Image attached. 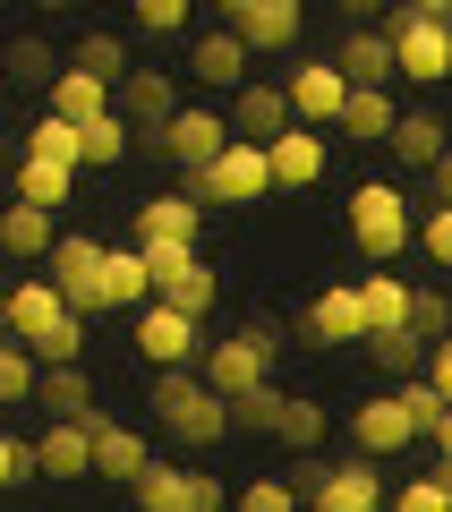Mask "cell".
<instances>
[{"mask_svg": "<svg viewBox=\"0 0 452 512\" xmlns=\"http://www.w3.org/2000/svg\"><path fill=\"white\" fill-rule=\"evenodd\" d=\"M0 325H9V342H18L35 367H77V350H86V325L60 308V291L43 274H26V282L0 291Z\"/></svg>", "mask_w": 452, "mask_h": 512, "instance_id": "cell-1", "label": "cell"}, {"mask_svg": "<svg viewBox=\"0 0 452 512\" xmlns=\"http://www.w3.org/2000/svg\"><path fill=\"white\" fill-rule=\"evenodd\" d=\"M273 359H282V333L273 325H239V333H222V342H205L197 384L214 393V402H239V393H256V384H273Z\"/></svg>", "mask_w": 452, "mask_h": 512, "instance_id": "cell-2", "label": "cell"}, {"mask_svg": "<svg viewBox=\"0 0 452 512\" xmlns=\"http://www.w3.org/2000/svg\"><path fill=\"white\" fill-rule=\"evenodd\" d=\"M384 52H393V77H410V86H444L452 77V26L427 18L418 0H401V9H384Z\"/></svg>", "mask_w": 452, "mask_h": 512, "instance_id": "cell-3", "label": "cell"}, {"mask_svg": "<svg viewBox=\"0 0 452 512\" xmlns=\"http://www.w3.org/2000/svg\"><path fill=\"white\" fill-rule=\"evenodd\" d=\"M154 419H163V436L171 444H222L231 436V410L214 402V393H205L197 384V367H171V376H154Z\"/></svg>", "mask_w": 452, "mask_h": 512, "instance_id": "cell-4", "label": "cell"}, {"mask_svg": "<svg viewBox=\"0 0 452 512\" xmlns=\"http://www.w3.org/2000/svg\"><path fill=\"white\" fill-rule=\"evenodd\" d=\"M290 487H299V504L308 512H384V478L376 461H299L290 470Z\"/></svg>", "mask_w": 452, "mask_h": 512, "instance_id": "cell-5", "label": "cell"}, {"mask_svg": "<svg viewBox=\"0 0 452 512\" xmlns=\"http://www.w3.org/2000/svg\"><path fill=\"white\" fill-rule=\"evenodd\" d=\"M350 239H359L367 265H393V256L410 248V197H401L393 180H359L350 188Z\"/></svg>", "mask_w": 452, "mask_h": 512, "instance_id": "cell-6", "label": "cell"}, {"mask_svg": "<svg viewBox=\"0 0 452 512\" xmlns=\"http://www.w3.org/2000/svg\"><path fill=\"white\" fill-rule=\"evenodd\" d=\"M180 197L197 205V214H205V205H256V197H273L265 146H239V137H231V146H222L205 171H188V188H180Z\"/></svg>", "mask_w": 452, "mask_h": 512, "instance_id": "cell-7", "label": "cell"}, {"mask_svg": "<svg viewBox=\"0 0 452 512\" xmlns=\"http://www.w3.org/2000/svg\"><path fill=\"white\" fill-rule=\"evenodd\" d=\"M43 282L60 291V308L86 325V316H103V239H86V231H69V239H52V256H43Z\"/></svg>", "mask_w": 452, "mask_h": 512, "instance_id": "cell-8", "label": "cell"}, {"mask_svg": "<svg viewBox=\"0 0 452 512\" xmlns=\"http://www.w3.org/2000/svg\"><path fill=\"white\" fill-rule=\"evenodd\" d=\"M171 111H180V86H171V69H128L120 86H111V120L128 128V137H163L171 128Z\"/></svg>", "mask_w": 452, "mask_h": 512, "instance_id": "cell-9", "label": "cell"}, {"mask_svg": "<svg viewBox=\"0 0 452 512\" xmlns=\"http://www.w3.org/2000/svg\"><path fill=\"white\" fill-rule=\"evenodd\" d=\"M137 512H222V478L188 470V461H145Z\"/></svg>", "mask_w": 452, "mask_h": 512, "instance_id": "cell-10", "label": "cell"}, {"mask_svg": "<svg viewBox=\"0 0 452 512\" xmlns=\"http://www.w3.org/2000/svg\"><path fill=\"white\" fill-rule=\"evenodd\" d=\"M282 103H290V128H316V137H325V128L342 120L350 86H342V69H333V60H299V69L282 77Z\"/></svg>", "mask_w": 452, "mask_h": 512, "instance_id": "cell-11", "label": "cell"}, {"mask_svg": "<svg viewBox=\"0 0 452 512\" xmlns=\"http://www.w3.org/2000/svg\"><path fill=\"white\" fill-rule=\"evenodd\" d=\"M222 35L239 43V52H290V43L308 35V9L299 0H231V26Z\"/></svg>", "mask_w": 452, "mask_h": 512, "instance_id": "cell-12", "label": "cell"}, {"mask_svg": "<svg viewBox=\"0 0 452 512\" xmlns=\"http://www.w3.org/2000/svg\"><path fill=\"white\" fill-rule=\"evenodd\" d=\"M154 146H163V154H171L180 171H205V163H214L222 146H231V120H222L214 103H180V111H171V128L154 137Z\"/></svg>", "mask_w": 452, "mask_h": 512, "instance_id": "cell-13", "label": "cell"}, {"mask_svg": "<svg viewBox=\"0 0 452 512\" xmlns=\"http://www.w3.org/2000/svg\"><path fill=\"white\" fill-rule=\"evenodd\" d=\"M77 427H86V444H94V478H120V487H137V478H145V461H154V453H145L137 427H120L111 410H86Z\"/></svg>", "mask_w": 452, "mask_h": 512, "instance_id": "cell-14", "label": "cell"}, {"mask_svg": "<svg viewBox=\"0 0 452 512\" xmlns=\"http://www.w3.org/2000/svg\"><path fill=\"white\" fill-rule=\"evenodd\" d=\"M222 120H231V137H239V146H273V137L290 128L282 77H248V86L231 94V111H222Z\"/></svg>", "mask_w": 452, "mask_h": 512, "instance_id": "cell-15", "label": "cell"}, {"mask_svg": "<svg viewBox=\"0 0 452 512\" xmlns=\"http://www.w3.org/2000/svg\"><path fill=\"white\" fill-rule=\"evenodd\" d=\"M350 436H359V461H384V453H410L418 427H410V402L401 393H376V402L350 410Z\"/></svg>", "mask_w": 452, "mask_h": 512, "instance_id": "cell-16", "label": "cell"}, {"mask_svg": "<svg viewBox=\"0 0 452 512\" xmlns=\"http://www.w3.org/2000/svg\"><path fill=\"white\" fill-rule=\"evenodd\" d=\"M137 350L171 376V367H188V359L205 350V325H188V316H171V308H154V299H145V308H137Z\"/></svg>", "mask_w": 452, "mask_h": 512, "instance_id": "cell-17", "label": "cell"}, {"mask_svg": "<svg viewBox=\"0 0 452 512\" xmlns=\"http://www.w3.org/2000/svg\"><path fill=\"white\" fill-rule=\"evenodd\" d=\"M308 342L342 350V342H367V308H359V282H333V291L308 299Z\"/></svg>", "mask_w": 452, "mask_h": 512, "instance_id": "cell-18", "label": "cell"}, {"mask_svg": "<svg viewBox=\"0 0 452 512\" xmlns=\"http://www.w3.org/2000/svg\"><path fill=\"white\" fill-rule=\"evenodd\" d=\"M197 231H205V214L180 197V188L137 205V248H197Z\"/></svg>", "mask_w": 452, "mask_h": 512, "instance_id": "cell-19", "label": "cell"}, {"mask_svg": "<svg viewBox=\"0 0 452 512\" xmlns=\"http://www.w3.org/2000/svg\"><path fill=\"white\" fill-rule=\"evenodd\" d=\"M265 171H273V188H316L325 180V137L316 128H282L265 146Z\"/></svg>", "mask_w": 452, "mask_h": 512, "instance_id": "cell-20", "label": "cell"}, {"mask_svg": "<svg viewBox=\"0 0 452 512\" xmlns=\"http://www.w3.org/2000/svg\"><path fill=\"white\" fill-rule=\"evenodd\" d=\"M52 239H60V222L52 214H35V205H0V256H18V265H43L52 256Z\"/></svg>", "mask_w": 452, "mask_h": 512, "instance_id": "cell-21", "label": "cell"}, {"mask_svg": "<svg viewBox=\"0 0 452 512\" xmlns=\"http://www.w3.org/2000/svg\"><path fill=\"white\" fill-rule=\"evenodd\" d=\"M393 120H401L393 86H359V94L342 103V120H333V128H342L350 146H384V137H393Z\"/></svg>", "mask_w": 452, "mask_h": 512, "instance_id": "cell-22", "label": "cell"}, {"mask_svg": "<svg viewBox=\"0 0 452 512\" xmlns=\"http://www.w3.org/2000/svg\"><path fill=\"white\" fill-rule=\"evenodd\" d=\"M180 69H188V77H205L214 94H239V86H248V52H239L231 35H197Z\"/></svg>", "mask_w": 452, "mask_h": 512, "instance_id": "cell-23", "label": "cell"}, {"mask_svg": "<svg viewBox=\"0 0 452 512\" xmlns=\"http://www.w3.org/2000/svg\"><path fill=\"white\" fill-rule=\"evenodd\" d=\"M325 427H333L325 402H308V393H282V410H273V444H282V453L308 461L316 444H325Z\"/></svg>", "mask_w": 452, "mask_h": 512, "instance_id": "cell-24", "label": "cell"}, {"mask_svg": "<svg viewBox=\"0 0 452 512\" xmlns=\"http://www.w3.org/2000/svg\"><path fill=\"white\" fill-rule=\"evenodd\" d=\"M333 69H342V86H393V52H384L376 26H359V35H342V52H333Z\"/></svg>", "mask_w": 452, "mask_h": 512, "instance_id": "cell-25", "label": "cell"}, {"mask_svg": "<svg viewBox=\"0 0 452 512\" xmlns=\"http://www.w3.org/2000/svg\"><path fill=\"white\" fill-rule=\"evenodd\" d=\"M43 103H52V120H69V128H94V120L111 111V86H94V77L60 69L52 86H43Z\"/></svg>", "mask_w": 452, "mask_h": 512, "instance_id": "cell-26", "label": "cell"}, {"mask_svg": "<svg viewBox=\"0 0 452 512\" xmlns=\"http://www.w3.org/2000/svg\"><path fill=\"white\" fill-rule=\"evenodd\" d=\"M35 478H94L86 427H43V436H35Z\"/></svg>", "mask_w": 452, "mask_h": 512, "instance_id": "cell-27", "label": "cell"}, {"mask_svg": "<svg viewBox=\"0 0 452 512\" xmlns=\"http://www.w3.org/2000/svg\"><path fill=\"white\" fill-rule=\"evenodd\" d=\"M384 146H393V154H401V163H410V171H435V154L452 146V128L435 120V111H401V120H393V137H384Z\"/></svg>", "mask_w": 452, "mask_h": 512, "instance_id": "cell-28", "label": "cell"}, {"mask_svg": "<svg viewBox=\"0 0 452 512\" xmlns=\"http://www.w3.org/2000/svg\"><path fill=\"white\" fill-rule=\"evenodd\" d=\"M35 402L52 410V427H77L94 410V384H86V367H43L35 376Z\"/></svg>", "mask_w": 452, "mask_h": 512, "instance_id": "cell-29", "label": "cell"}, {"mask_svg": "<svg viewBox=\"0 0 452 512\" xmlns=\"http://www.w3.org/2000/svg\"><path fill=\"white\" fill-rule=\"evenodd\" d=\"M359 308H367V333H410V282L401 274H359Z\"/></svg>", "mask_w": 452, "mask_h": 512, "instance_id": "cell-30", "label": "cell"}, {"mask_svg": "<svg viewBox=\"0 0 452 512\" xmlns=\"http://www.w3.org/2000/svg\"><path fill=\"white\" fill-rule=\"evenodd\" d=\"M60 69L94 77V86H120V77H128V43H120V35H77V52L60 60Z\"/></svg>", "mask_w": 452, "mask_h": 512, "instance_id": "cell-31", "label": "cell"}, {"mask_svg": "<svg viewBox=\"0 0 452 512\" xmlns=\"http://www.w3.org/2000/svg\"><path fill=\"white\" fill-rule=\"evenodd\" d=\"M145 265H137V248H103V316L111 308H145Z\"/></svg>", "mask_w": 452, "mask_h": 512, "instance_id": "cell-32", "label": "cell"}, {"mask_svg": "<svg viewBox=\"0 0 452 512\" xmlns=\"http://www.w3.org/2000/svg\"><path fill=\"white\" fill-rule=\"evenodd\" d=\"M128 154H137V137H128L111 111L94 128H77V171H111V163H128Z\"/></svg>", "mask_w": 452, "mask_h": 512, "instance_id": "cell-33", "label": "cell"}, {"mask_svg": "<svg viewBox=\"0 0 452 512\" xmlns=\"http://www.w3.org/2000/svg\"><path fill=\"white\" fill-rule=\"evenodd\" d=\"M0 77H9V86H52V77H60V52H52L43 35H18L9 52H0Z\"/></svg>", "mask_w": 452, "mask_h": 512, "instance_id": "cell-34", "label": "cell"}, {"mask_svg": "<svg viewBox=\"0 0 452 512\" xmlns=\"http://www.w3.org/2000/svg\"><path fill=\"white\" fill-rule=\"evenodd\" d=\"M69 180H77V171H60V163H18V205H35V214H52V222H60V205H69Z\"/></svg>", "mask_w": 452, "mask_h": 512, "instance_id": "cell-35", "label": "cell"}, {"mask_svg": "<svg viewBox=\"0 0 452 512\" xmlns=\"http://www.w3.org/2000/svg\"><path fill=\"white\" fill-rule=\"evenodd\" d=\"M26 163H60V171H77V128L43 111V120L26 128Z\"/></svg>", "mask_w": 452, "mask_h": 512, "instance_id": "cell-36", "label": "cell"}, {"mask_svg": "<svg viewBox=\"0 0 452 512\" xmlns=\"http://www.w3.org/2000/svg\"><path fill=\"white\" fill-rule=\"evenodd\" d=\"M367 359H376L384 376H401V384H410V367L427 359V342H418V333H367Z\"/></svg>", "mask_w": 452, "mask_h": 512, "instance_id": "cell-37", "label": "cell"}, {"mask_svg": "<svg viewBox=\"0 0 452 512\" xmlns=\"http://www.w3.org/2000/svg\"><path fill=\"white\" fill-rule=\"evenodd\" d=\"M231 410V427L239 436H273V410H282V384H256V393H239V402H222Z\"/></svg>", "mask_w": 452, "mask_h": 512, "instance_id": "cell-38", "label": "cell"}, {"mask_svg": "<svg viewBox=\"0 0 452 512\" xmlns=\"http://www.w3.org/2000/svg\"><path fill=\"white\" fill-rule=\"evenodd\" d=\"M35 376H43V367L26 359L18 342H0V410H18V402H35Z\"/></svg>", "mask_w": 452, "mask_h": 512, "instance_id": "cell-39", "label": "cell"}, {"mask_svg": "<svg viewBox=\"0 0 452 512\" xmlns=\"http://www.w3.org/2000/svg\"><path fill=\"white\" fill-rule=\"evenodd\" d=\"M410 333H418V342H444V333H452V291H410Z\"/></svg>", "mask_w": 452, "mask_h": 512, "instance_id": "cell-40", "label": "cell"}, {"mask_svg": "<svg viewBox=\"0 0 452 512\" xmlns=\"http://www.w3.org/2000/svg\"><path fill=\"white\" fill-rule=\"evenodd\" d=\"M239 512H299V487L290 478H248L239 487Z\"/></svg>", "mask_w": 452, "mask_h": 512, "instance_id": "cell-41", "label": "cell"}, {"mask_svg": "<svg viewBox=\"0 0 452 512\" xmlns=\"http://www.w3.org/2000/svg\"><path fill=\"white\" fill-rule=\"evenodd\" d=\"M418 248H427L435 265L452 274V205H427V222H418Z\"/></svg>", "mask_w": 452, "mask_h": 512, "instance_id": "cell-42", "label": "cell"}, {"mask_svg": "<svg viewBox=\"0 0 452 512\" xmlns=\"http://www.w3.org/2000/svg\"><path fill=\"white\" fill-rule=\"evenodd\" d=\"M188 0H137V35H180Z\"/></svg>", "mask_w": 452, "mask_h": 512, "instance_id": "cell-43", "label": "cell"}, {"mask_svg": "<svg viewBox=\"0 0 452 512\" xmlns=\"http://www.w3.org/2000/svg\"><path fill=\"white\" fill-rule=\"evenodd\" d=\"M26 478H35V444H18L0 427V487H26Z\"/></svg>", "mask_w": 452, "mask_h": 512, "instance_id": "cell-44", "label": "cell"}, {"mask_svg": "<svg viewBox=\"0 0 452 512\" xmlns=\"http://www.w3.org/2000/svg\"><path fill=\"white\" fill-rule=\"evenodd\" d=\"M418 384H427L435 402H444V410H452V333H444V342H435V350H427V376H418Z\"/></svg>", "mask_w": 452, "mask_h": 512, "instance_id": "cell-45", "label": "cell"}, {"mask_svg": "<svg viewBox=\"0 0 452 512\" xmlns=\"http://www.w3.org/2000/svg\"><path fill=\"white\" fill-rule=\"evenodd\" d=\"M393 512H452V504H444V487H435V478H410V487L393 495Z\"/></svg>", "mask_w": 452, "mask_h": 512, "instance_id": "cell-46", "label": "cell"}, {"mask_svg": "<svg viewBox=\"0 0 452 512\" xmlns=\"http://www.w3.org/2000/svg\"><path fill=\"white\" fill-rule=\"evenodd\" d=\"M427 205H452V146L435 154V171H427Z\"/></svg>", "mask_w": 452, "mask_h": 512, "instance_id": "cell-47", "label": "cell"}, {"mask_svg": "<svg viewBox=\"0 0 452 512\" xmlns=\"http://www.w3.org/2000/svg\"><path fill=\"white\" fill-rule=\"evenodd\" d=\"M427 444H435V453H444V461H452V410H444V419H435V427H427Z\"/></svg>", "mask_w": 452, "mask_h": 512, "instance_id": "cell-48", "label": "cell"}, {"mask_svg": "<svg viewBox=\"0 0 452 512\" xmlns=\"http://www.w3.org/2000/svg\"><path fill=\"white\" fill-rule=\"evenodd\" d=\"M427 478H435V487H444V504H452V461H435V470H427Z\"/></svg>", "mask_w": 452, "mask_h": 512, "instance_id": "cell-49", "label": "cell"}, {"mask_svg": "<svg viewBox=\"0 0 452 512\" xmlns=\"http://www.w3.org/2000/svg\"><path fill=\"white\" fill-rule=\"evenodd\" d=\"M0 342H9V325H0Z\"/></svg>", "mask_w": 452, "mask_h": 512, "instance_id": "cell-50", "label": "cell"}]
</instances>
